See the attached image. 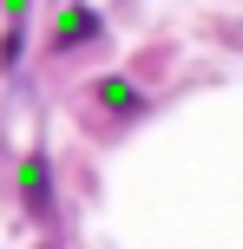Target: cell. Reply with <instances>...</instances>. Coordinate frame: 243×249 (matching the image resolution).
Segmentation results:
<instances>
[{
  "instance_id": "cell-3",
  "label": "cell",
  "mask_w": 243,
  "mask_h": 249,
  "mask_svg": "<svg viewBox=\"0 0 243 249\" xmlns=\"http://www.w3.org/2000/svg\"><path fill=\"white\" fill-rule=\"evenodd\" d=\"M92 92H99V105H105V112H118V118H131V112H138V86H131V79H99V86H92Z\"/></svg>"
},
{
  "instance_id": "cell-2",
  "label": "cell",
  "mask_w": 243,
  "mask_h": 249,
  "mask_svg": "<svg viewBox=\"0 0 243 249\" xmlns=\"http://www.w3.org/2000/svg\"><path fill=\"white\" fill-rule=\"evenodd\" d=\"M20 197H26V210H33V216H46V210H53V177H46V151H26V158H20Z\"/></svg>"
},
{
  "instance_id": "cell-1",
  "label": "cell",
  "mask_w": 243,
  "mask_h": 249,
  "mask_svg": "<svg viewBox=\"0 0 243 249\" xmlns=\"http://www.w3.org/2000/svg\"><path fill=\"white\" fill-rule=\"evenodd\" d=\"M92 39H99V13L92 7H59V20H53V46L59 53H73V46H92Z\"/></svg>"
}]
</instances>
